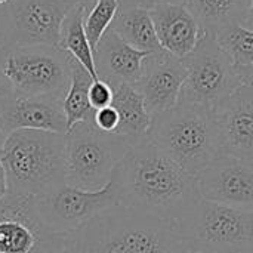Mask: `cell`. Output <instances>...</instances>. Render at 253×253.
Instances as JSON below:
<instances>
[{
  "label": "cell",
  "instance_id": "6da1fadb",
  "mask_svg": "<svg viewBox=\"0 0 253 253\" xmlns=\"http://www.w3.org/2000/svg\"><path fill=\"white\" fill-rule=\"evenodd\" d=\"M120 205L179 224L202 200L199 176L150 138L132 145L113 172Z\"/></svg>",
  "mask_w": 253,
  "mask_h": 253
},
{
  "label": "cell",
  "instance_id": "7a4b0ae2",
  "mask_svg": "<svg viewBox=\"0 0 253 253\" xmlns=\"http://www.w3.org/2000/svg\"><path fill=\"white\" fill-rule=\"evenodd\" d=\"M184 243L179 225L116 205L68 233V253H172Z\"/></svg>",
  "mask_w": 253,
  "mask_h": 253
},
{
  "label": "cell",
  "instance_id": "3957f363",
  "mask_svg": "<svg viewBox=\"0 0 253 253\" xmlns=\"http://www.w3.org/2000/svg\"><path fill=\"white\" fill-rule=\"evenodd\" d=\"M64 135L34 129L7 135L0 160L9 193L39 197L65 184Z\"/></svg>",
  "mask_w": 253,
  "mask_h": 253
},
{
  "label": "cell",
  "instance_id": "277c9868",
  "mask_svg": "<svg viewBox=\"0 0 253 253\" xmlns=\"http://www.w3.org/2000/svg\"><path fill=\"white\" fill-rule=\"evenodd\" d=\"M148 138L193 175L203 172L222 154L213 110L182 102L153 117Z\"/></svg>",
  "mask_w": 253,
  "mask_h": 253
},
{
  "label": "cell",
  "instance_id": "5b68a950",
  "mask_svg": "<svg viewBox=\"0 0 253 253\" xmlns=\"http://www.w3.org/2000/svg\"><path fill=\"white\" fill-rule=\"evenodd\" d=\"M65 184L84 191L104 188L132 144L99 130L92 122H80L65 132Z\"/></svg>",
  "mask_w": 253,
  "mask_h": 253
},
{
  "label": "cell",
  "instance_id": "8992f818",
  "mask_svg": "<svg viewBox=\"0 0 253 253\" xmlns=\"http://www.w3.org/2000/svg\"><path fill=\"white\" fill-rule=\"evenodd\" d=\"M197 253H253V211L200 200L178 224Z\"/></svg>",
  "mask_w": 253,
  "mask_h": 253
},
{
  "label": "cell",
  "instance_id": "52a82bcc",
  "mask_svg": "<svg viewBox=\"0 0 253 253\" xmlns=\"http://www.w3.org/2000/svg\"><path fill=\"white\" fill-rule=\"evenodd\" d=\"M73 58L47 44H12L0 49L1 70L13 93L25 96H65L71 82Z\"/></svg>",
  "mask_w": 253,
  "mask_h": 253
},
{
  "label": "cell",
  "instance_id": "ba28073f",
  "mask_svg": "<svg viewBox=\"0 0 253 253\" xmlns=\"http://www.w3.org/2000/svg\"><path fill=\"white\" fill-rule=\"evenodd\" d=\"M182 59L187 67V79L179 99L182 102L213 110L242 86L237 67L213 34L206 33L196 49Z\"/></svg>",
  "mask_w": 253,
  "mask_h": 253
},
{
  "label": "cell",
  "instance_id": "9c48e42d",
  "mask_svg": "<svg viewBox=\"0 0 253 253\" xmlns=\"http://www.w3.org/2000/svg\"><path fill=\"white\" fill-rule=\"evenodd\" d=\"M67 239L44 224L33 196L9 193L0 202V253H55Z\"/></svg>",
  "mask_w": 253,
  "mask_h": 253
},
{
  "label": "cell",
  "instance_id": "30bf717a",
  "mask_svg": "<svg viewBox=\"0 0 253 253\" xmlns=\"http://www.w3.org/2000/svg\"><path fill=\"white\" fill-rule=\"evenodd\" d=\"M76 0H12L6 6L3 47L47 44L59 47L62 24Z\"/></svg>",
  "mask_w": 253,
  "mask_h": 253
},
{
  "label": "cell",
  "instance_id": "8fae6325",
  "mask_svg": "<svg viewBox=\"0 0 253 253\" xmlns=\"http://www.w3.org/2000/svg\"><path fill=\"white\" fill-rule=\"evenodd\" d=\"M37 211L44 224L56 231L68 234L93 218L96 213L120 205L119 188L114 176L96 191H84L67 184L34 197Z\"/></svg>",
  "mask_w": 253,
  "mask_h": 253
},
{
  "label": "cell",
  "instance_id": "7c38bea8",
  "mask_svg": "<svg viewBox=\"0 0 253 253\" xmlns=\"http://www.w3.org/2000/svg\"><path fill=\"white\" fill-rule=\"evenodd\" d=\"M203 200L253 211V160L218 156L199 173Z\"/></svg>",
  "mask_w": 253,
  "mask_h": 253
},
{
  "label": "cell",
  "instance_id": "4fadbf2b",
  "mask_svg": "<svg viewBox=\"0 0 253 253\" xmlns=\"http://www.w3.org/2000/svg\"><path fill=\"white\" fill-rule=\"evenodd\" d=\"M185 79L184 59L160 50L145 58L142 76L135 87L142 95L148 113L154 117L178 105Z\"/></svg>",
  "mask_w": 253,
  "mask_h": 253
},
{
  "label": "cell",
  "instance_id": "5bb4252c",
  "mask_svg": "<svg viewBox=\"0 0 253 253\" xmlns=\"http://www.w3.org/2000/svg\"><path fill=\"white\" fill-rule=\"evenodd\" d=\"M64 96H25L12 93L0 98V126L6 135L22 130H46L65 133L67 119L62 108Z\"/></svg>",
  "mask_w": 253,
  "mask_h": 253
},
{
  "label": "cell",
  "instance_id": "9a60e30c",
  "mask_svg": "<svg viewBox=\"0 0 253 253\" xmlns=\"http://www.w3.org/2000/svg\"><path fill=\"white\" fill-rule=\"evenodd\" d=\"M224 154L253 160V87L242 84L213 108Z\"/></svg>",
  "mask_w": 253,
  "mask_h": 253
},
{
  "label": "cell",
  "instance_id": "2e32d148",
  "mask_svg": "<svg viewBox=\"0 0 253 253\" xmlns=\"http://www.w3.org/2000/svg\"><path fill=\"white\" fill-rule=\"evenodd\" d=\"M148 55L151 53L130 46L110 28L93 52L96 74L111 87L119 83L135 86L142 76L144 61Z\"/></svg>",
  "mask_w": 253,
  "mask_h": 253
},
{
  "label": "cell",
  "instance_id": "e0dca14e",
  "mask_svg": "<svg viewBox=\"0 0 253 253\" xmlns=\"http://www.w3.org/2000/svg\"><path fill=\"white\" fill-rule=\"evenodd\" d=\"M150 15L162 49L176 58L190 55L206 34L185 3L160 4L153 7Z\"/></svg>",
  "mask_w": 253,
  "mask_h": 253
},
{
  "label": "cell",
  "instance_id": "ac0fdd59",
  "mask_svg": "<svg viewBox=\"0 0 253 253\" xmlns=\"http://www.w3.org/2000/svg\"><path fill=\"white\" fill-rule=\"evenodd\" d=\"M113 102L119 114L117 135L126 138L132 145L148 138L153 116L148 113L139 90L129 83H119L113 87Z\"/></svg>",
  "mask_w": 253,
  "mask_h": 253
},
{
  "label": "cell",
  "instance_id": "d6986e66",
  "mask_svg": "<svg viewBox=\"0 0 253 253\" xmlns=\"http://www.w3.org/2000/svg\"><path fill=\"white\" fill-rule=\"evenodd\" d=\"M249 4L251 0H185L203 31L213 36L233 25H245Z\"/></svg>",
  "mask_w": 253,
  "mask_h": 253
},
{
  "label": "cell",
  "instance_id": "ffe728a7",
  "mask_svg": "<svg viewBox=\"0 0 253 253\" xmlns=\"http://www.w3.org/2000/svg\"><path fill=\"white\" fill-rule=\"evenodd\" d=\"M110 28L126 43L139 50L150 53L163 50L148 9L120 6Z\"/></svg>",
  "mask_w": 253,
  "mask_h": 253
},
{
  "label": "cell",
  "instance_id": "44dd1931",
  "mask_svg": "<svg viewBox=\"0 0 253 253\" xmlns=\"http://www.w3.org/2000/svg\"><path fill=\"white\" fill-rule=\"evenodd\" d=\"M84 16L86 12L80 4L76 3L70 9L62 24L59 47L74 58L92 76L93 80H98L99 77L95 68L93 47L90 46L84 31Z\"/></svg>",
  "mask_w": 253,
  "mask_h": 253
},
{
  "label": "cell",
  "instance_id": "7402d4cb",
  "mask_svg": "<svg viewBox=\"0 0 253 253\" xmlns=\"http://www.w3.org/2000/svg\"><path fill=\"white\" fill-rule=\"evenodd\" d=\"M92 82V76L73 58L71 82L62 101V108L67 119V130L80 122H93L95 110L89 101V87Z\"/></svg>",
  "mask_w": 253,
  "mask_h": 253
},
{
  "label": "cell",
  "instance_id": "603a6c76",
  "mask_svg": "<svg viewBox=\"0 0 253 253\" xmlns=\"http://www.w3.org/2000/svg\"><path fill=\"white\" fill-rule=\"evenodd\" d=\"M216 42L233 59L236 67L253 62V30L245 25H233L216 34Z\"/></svg>",
  "mask_w": 253,
  "mask_h": 253
},
{
  "label": "cell",
  "instance_id": "cb8c5ba5",
  "mask_svg": "<svg viewBox=\"0 0 253 253\" xmlns=\"http://www.w3.org/2000/svg\"><path fill=\"white\" fill-rule=\"evenodd\" d=\"M119 9L120 0H96L93 7L86 13L84 31L90 46L93 47V52L102 36L110 30Z\"/></svg>",
  "mask_w": 253,
  "mask_h": 253
},
{
  "label": "cell",
  "instance_id": "d4e9b609",
  "mask_svg": "<svg viewBox=\"0 0 253 253\" xmlns=\"http://www.w3.org/2000/svg\"><path fill=\"white\" fill-rule=\"evenodd\" d=\"M113 95H114V90L111 84H108L105 80H101V79L93 80L89 87V101L93 110H99V108L111 105Z\"/></svg>",
  "mask_w": 253,
  "mask_h": 253
},
{
  "label": "cell",
  "instance_id": "484cf974",
  "mask_svg": "<svg viewBox=\"0 0 253 253\" xmlns=\"http://www.w3.org/2000/svg\"><path fill=\"white\" fill-rule=\"evenodd\" d=\"M92 123L102 132L116 133V130L119 127V114L113 105H108V107L95 110Z\"/></svg>",
  "mask_w": 253,
  "mask_h": 253
},
{
  "label": "cell",
  "instance_id": "4316f807",
  "mask_svg": "<svg viewBox=\"0 0 253 253\" xmlns=\"http://www.w3.org/2000/svg\"><path fill=\"white\" fill-rule=\"evenodd\" d=\"M176 3H185V0H120L122 7H144L148 10L160 4H176Z\"/></svg>",
  "mask_w": 253,
  "mask_h": 253
},
{
  "label": "cell",
  "instance_id": "83f0119b",
  "mask_svg": "<svg viewBox=\"0 0 253 253\" xmlns=\"http://www.w3.org/2000/svg\"><path fill=\"white\" fill-rule=\"evenodd\" d=\"M242 84L246 86H252L253 87V62L249 65H243V67H237Z\"/></svg>",
  "mask_w": 253,
  "mask_h": 253
},
{
  "label": "cell",
  "instance_id": "f1b7e54d",
  "mask_svg": "<svg viewBox=\"0 0 253 253\" xmlns=\"http://www.w3.org/2000/svg\"><path fill=\"white\" fill-rule=\"evenodd\" d=\"M12 93H13L12 84L6 79V76H4V73L1 70V65H0V98H6V96H9Z\"/></svg>",
  "mask_w": 253,
  "mask_h": 253
},
{
  "label": "cell",
  "instance_id": "f546056e",
  "mask_svg": "<svg viewBox=\"0 0 253 253\" xmlns=\"http://www.w3.org/2000/svg\"><path fill=\"white\" fill-rule=\"evenodd\" d=\"M9 194V185H7V178H6V172H4V168L1 165V160H0V202Z\"/></svg>",
  "mask_w": 253,
  "mask_h": 253
},
{
  "label": "cell",
  "instance_id": "4dcf8cb0",
  "mask_svg": "<svg viewBox=\"0 0 253 253\" xmlns=\"http://www.w3.org/2000/svg\"><path fill=\"white\" fill-rule=\"evenodd\" d=\"M245 27L253 30V0H251V4H249V10H248V16H246V21H245Z\"/></svg>",
  "mask_w": 253,
  "mask_h": 253
},
{
  "label": "cell",
  "instance_id": "1f68e13d",
  "mask_svg": "<svg viewBox=\"0 0 253 253\" xmlns=\"http://www.w3.org/2000/svg\"><path fill=\"white\" fill-rule=\"evenodd\" d=\"M76 1H77V4H80V6L84 9L86 13L93 7V4L96 3V0H76Z\"/></svg>",
  "mask_w": 253,
  "mask_h": 253
},
{
  "label": "cell",
  "instance_id": "d6a6232c",
  "mask_svg": "<svg viewBox=\"0 0 253 253\" xmlns=\"http://www.w3.org/2000/svg\"><path fill=\"white\" fill-rule=\"evenodd\" d=\"M6 138H7V135L4 133V130H3L1 126H0V159H1V154H3V148H4Z\"/></svg>",
  "mask_w": 253,
  "mask_h": 253
},
{
  "label": "cell",
  "instance_id": "836d02e7",
  "mask_svg": "<svg viewBox=\"0 0 253 253\" xmlns=\"http://www.w3.org/2000/svg\"><path fill=\"white\" fill-rule=\"evenodd\" d=\"M172 253H191V252H190V249H188V248H187V246L182 243V245H181V246H179V248H178L175 252H172Z\"/></svg>",
  "mask_w": 253,
  "mask_h": 253
},
{
  "label": "cell",
  "instance_id": "e575fe53",
  "mask_svg": "<svg viewBox=\"0 0 253 253\" xmlns=\"http://www.w3.org/2000/svg\"><path fill=\"white\" fill-rule=\"evenodd\" d=\"M10 1H12V0H0V9H1V7H6Z\"/></svg>",
  "mask_w": 253,
  "mask_h": 253
},
{
  "label": "cell",
  "instance_id": "d590c367",
  "mask_svg": "<svg viewBox=\"0 0 253 253\" xmlns=\"http://www.w3.org/2000/svg\"><path fill=\"white\" fill-rule=\"evenodd\" d=\"M55 253H68V251H67V249H64V251H59V252H55Z\"/></svg>",
  "mask_w": 253,
  "mask_h": 253
},
{
  "label": "cell",
  "instance_id": "8d00e7d4",
  "mask_svg": "<svg viewBox=\"0 0 253 253\" xmlns=\"http://www.w3.org/2000/svg\"><path fill=\"white\" fill-rule=\"evenodd\" d=\"M185 246H187V245H185ZM187 248H188V246H187ZM188 249H190V248H188ZM190 252H191V253H197V252H194V251H191V249H190Z\"/></svg>",
  "mask_w": 253,
  "mask_h": 253
}]
</instances>
